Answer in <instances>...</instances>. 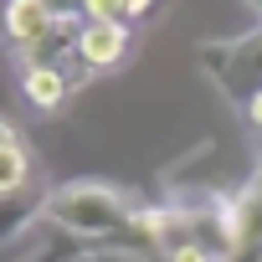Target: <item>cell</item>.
Here are the masks:
<instances>
[{"instance_id":"8","label":"cell","mask_w":262,"mask_h":262,"mask_svg":"<svg viewBox=\"0 0 262 262\" xmlns=\"http://www.w3.org/2000/svg\"><path fill=\"white\" fill-rule=\"evenodd\" d=\"M82 21H128L123 0H82Z\"/></svg>"},{"instance_id":"6","label":"cell","mask_w":262,"mask_h":262,"mask_svg":"<svg viewBox=\"0 0 262 262\" xmlns=\"http://www.w3.org/2000/svg\"><path fill=\"white\" fill-rule=\"evenodd\" d=\"M31 175H36L31 149L21 139H0V195H26L31 190Z\"/></svg>"},{"instance_id":"1","label":"cell","mask_w":262,"mask_h":262,"mask_svg":"<svg viewBox=\"0 0 262 262\" xmlns=\"http://www.w3.org/2000/svg\"><path fill=\"white\" fill-rule=\"evenodd\" d=\"M134 201H128L118 185L103 180H67L47 195L41 221H52L57 231L77 236V242H98V247H128V231H134Z\"/></svg>"},{"instance_id":"3","label":"cell","mask_w":262,"mask_h":262,"mask_svg":"<svg viewBox=\"0 0 262 262\" xmlns=\"http://www.w3.org/2000/svg\"><path fill=\"white\" fill-rule=\"evenodd\" d=\"M128 47H134V31H128V21H82L77 26V52L72 62L82 72H108L128 57Z\"/></svg>"},{"instance_id":"10","label":"cell","mask_w":262,"mask_h":262,"mask_svg":"<svg viewBox=\"0 0 262 262\" xmlns=\"http://www.w3.org/2000/svg\"><path fill=\"white\" fill-rule=\"evenodd\" d=\"M123 11H128V21H144L155 11V0H123Z\"/></svg>"},{"instance_id":"7","label":"cell","mask_w":262,"mask_h":262,"mask_svg":"<svg viewBox=\"0 0 262 262\" xmlns=\"http://www.w3.org/2000/svg\"><path fill=\"white\" fill-rule=\"evenodd\" d=\"M41 206H47V195H36V190H26V195H0V242H11L26 221H36Z\"/></svg>"},{"instance_id":"9","label":"cell","mask_w":262,"mask_h":262,"mask_svg":"<svg viewBox=\"0 0 262 262\" xmlns=\"http://www.w3.org/2000/svg\"><path fill=\"white\" fill-rule=\"evenodd\" d=\"M98 262H160V257H149V252H123V247H108Z\"/></svg>"},{"instance_id":"11","label":"cell","mask_w":262,"mask_h":262,"mask_svg":"<svg viewBox=\"0 0 262 262\" xmlns=\"http://www.w3.org/2000/svg\"><path fill=\"white\" fill-rule=\"evenodd\" d=\"M0 139H21V134H16V123H11V118H0Z\"/></svg>"},{"instance_id":"12","label":"cell","mask_w":262,"mask_h":262,"mask_svg":"<svg viewBox=\"0 0 262 262\" xmlns=\"http://www.w3.org/2000/svg\"><path fill=\"white\" fill-rule=\"evenodd\" d=\"M242 6H247V11H252V16L262 21V0H242Z\"/></svg>"},{"instance_id":"2","label":"cell","mask_w":262,"mask_h":262,"mask_svg":"<svg viewBox=\"0 0 262 262\" xmlns=\"http://www.w3.org/2000/svg\"><path fill=\"white\" fill-rule=\"evenodd\" d=\"M195 67L221 88V98H231L242 113L262 98V21L242 36H211L195 47Z\"/></svg>"},{"instance_id":"5","label":"cell","mask_w":262,"mask_h":262,"mask_svg":"<svg viewBox=\"0 0 262 262\" xmlns=\"http://www.w3.org/2000/svg\"><path fill=\"white\" fill-rule=\"evenodd\" d=\"M21 93H26L31 108L52 113V108L67 103V93H72V72H67V67H21Z\"/></svg>"},{"instance_id":"4","label":"cell","mask_w":262,"mask_h":262,"mask_svg":"<svg viewBox=\"0 0 262 262\" xmlns=\"http://www.w3.org/2000/svg\"><path fill=\"white\" fill-rule=\"evenodd\" d=\"M57 21H67V16H57L47 0H6V11H0V26H6V41L16 47V52H31V47H41L52 31H57Z\"/></svg>"}]
</instances>
